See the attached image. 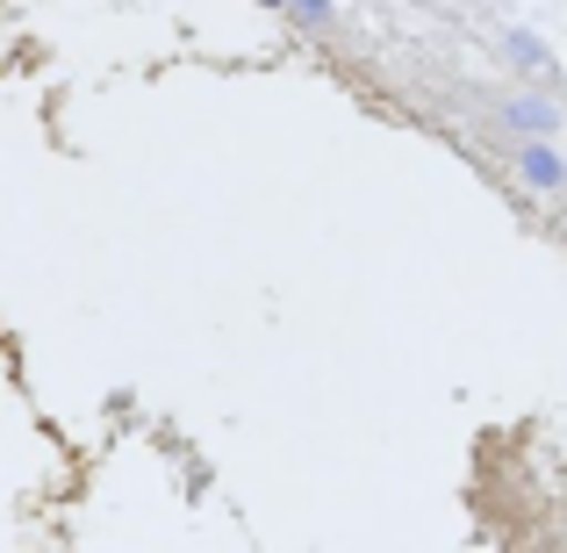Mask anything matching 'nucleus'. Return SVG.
Returning <instances> with one entry per match:
<instances>
[{
	"label": "nucleus",
	"mask_w": 567,
	"mask_h": 553,
	"mask_svg": "<svg viewBox=\"0 0 567 553\" xmlns=\"http://www.w3.org/2000/svg\"><path fill=\"white\" fill-rule=\"evenodd\" d=\"M274 8H295L302 22H323V14H331V0H274Z\"/></svg>",
	"instance_id": "3"
},
{
	"label": "nucleus",
	"mask_w": 567,
	"mask_h": 553,
	"mask_svg": "<svg viewBox=\"0 0 567 553\" xmlns=\"http://www.w3.org/2000/svg\"><path fill=\"white\" fill-rule=\"evenodd\" d=\"M517 166H525V181L539 187V194H560L567 187V158L554 152V144H525V158H517Z\"/></svg>",
	"instance_id": "1"
},
{
	"label": "nucleus",
	"mask_w": 567,
	"mask_h": 553,
	"mask_svg": "<svg viewBox=\"0 0 567 553\" xmlns=\"http://www.w3.org/2000/svg\"><path fill=\"white\" fill-rule=\"evenodd\" d=\"M503 123H511V130H525V137H546V130H554L560 115L546 109V101H503Z\"/></svg>",
	"instance_id": "2"
}]
</instances>
